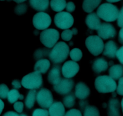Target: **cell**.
Listing matches in <instances>:
<instances>
[{
    "mask_svg": "<svg viewBox=\"0 0 123 116\" xmlns=\"http://www.w3.org/2000/svg\"><path fill=\"white\" fill-rule=\"evenodd\" d=\"M69 54V48L64 42H57L50 50L48 57L54 64H60L64 62Z\"/></svg>",
    "mask_w": 123,
    "mask_h": 116,
    "instance_id": "1",
    "label": "cell"
},
{
    "mask_svg": "<svg viewBox=\"0 0 123 116\" xmlns=\"http://www.w3.org/2000/svg\"><path fill=\"white\" fill-rule=\"evenodd\" d=\"M95 89L101 93H113L117 90V83L110 76L102 75L97 77L94 82Z\"/></svg>",
    "mask_w": 123,
    "mask_h": 116,
    "instance_id": "2",
    "label": "cell"
},
{
    "mask_svg": "<svg viewBox=\"0 0 123 116\" xmlns=\"http://www.w3.org/2000/svg\"><path fill=\"white\" fill-rule=\"evenodd\" d=\"M118 13V8L111 3H103L97 10V14L99 18L106 22H113L117 20Z\"/></svg>",
    "mask_w": 123,
    "mask_h": 116,
    "instance_id": "3",
    "label": "cell"
},
{
    "mask_svg": "<svg viewBox=\"0 0 123 116\" xmlns=\"http://www.w3.org/2000/svg\"><path fill=\"white\" fill-rule=\"evenodd\" d=\"M21 84L26 89H39L42 85L43 79L41 73L35 71L24 76L21 80Z\"/></svg>",
    "mask_w": 123,
    "mask_h": 116,
    "instance_id": "4",
    "label": "cell"
},
{
    "mask_svg": "<svg viewBox=\"0 0 123 116\" xmlns=\"http://www.w3.org/2000/svg\"><path fill=\"white\" fill-rule=\"evenodd\" d=\"M85 45L92 55L97 56L103 52L105 44L99 36L92 35L86 39Z\"/></svg>",
    "mask_w": 123,
    "mask_h": 116,
    "instance_id": "5",
    "label": "cell"
},
{
    "mask_svg": "<svg viewBox=\"0 0 123 116\" xmlns=\"http://www.w3.org/2000/svg\"><path fill=\"white\" fill-rule=\"evenodd\" d=\"M41 43L47 48H53L59 39V32L54 28L45 29L40 35Z\"/></svg>",
    "mask_w": 123,
    "mask_h": 116,
    "instance_id": "6",
    "label": "cell"
},
{
    "mask_svg": "<svg viewBox=\"0 0 123 116\" xmlns=\"http://www.w3.org/2000/svg\"><path fill=\"white\" fill-rule=\"evenodd\" d=\"M74 18L69 13L60 12L54 16V23L57 27L60 29H68L74 24Z\"/></svg>",
    "mask_w": 123,
    "mask_h": 116,
    "instance_id": "7",
    "label": "cell"
},
{
    "mask_svg": "<svg viewBox=\"0 0 123 116\" xmlns=\"http://www.w3.org/2000/svg\"><path fill=\"white\" fill-rule=\"evenodd\" d=\"M51 18L47 13L40 12L35 14L33 18V24L38 30L47 29L51 25Z\"/></svg>",
    "mask_w": 123,
    "mask_h": 116,
    "instance_id": "8",
    "label": "cell"
},
{
    "mask_svg": "<svg viewBox=\"0 0 123 116\" xmlns=\"http://www.w3.org/2000/svg\"><path fill=\"white\" fill-rule=\"evenodd\" d=\"M36 101L41 107L49 108L53 103V96L51 92L47 88L40 90L36 94Z\"/></svg>",
    "mask_w": 123,
    "mask_h": 116,
    "instance_id": "9",
    "label": "cell"
},
{
    "mask_svg": "<svg viewBox=\"0 0 123 116\" xmlns=\"http://www.w3.org/2000/svg\"><path fill=\"white\" fill-rule=\"evenodd\" d=\"M74 82L71 78H64L54 85V90L60 95H66L71 93L74 88Z\"/></svg>",
    "mask_w": 123,
    "mask_h": 116,
    "instance_id": "10",
    "label": "cell"
},
{
    "mask_svg": "<svg viewBox=\"0 0 123 116\" xmlns=\"http://www.w3.org/2000/svg\"><path fill=\"white\" fill-rule=\"evenodd\" d=\"M97 30L98 35L105 40L113 38L117 35L115 28L109 23H102Z\"/></svg>",
    "mask_w": 123,
    "mask_h": 116,
    "instance_id": "11",
    "label": "cell"
},
{
    "mask_svg": "<svg viewBox=\"0 0 123 116\" xmlns=\"http://www.w3.org/2000/svg\"><path fill=\"white\" fill-rule=\"evenodd\" d=\"M80 70V66L75 61H68L62 67V73L65 78H72L75 76Z\"/></svg>",
    "mask_w": 123,
    "mask_h": 116,
    "instance_id": "12",
    "label": "cell"
},
{
    "mask_svg": "<svg viewBox=\"0 0 123 116\" xmlns=\"http://www.w3.org/2000/svg\"><path fill=\"white\" fill-rule=\"evenodd\" d=\"M91 94L89 87L83 82H79L76 84L75 87L74 95L77 99L84 100L89 97Z\"/></svg>",
    "mask_w": 123,
    "mask_h": 116,
    "instance_id": "13",
    "label": "cell"
},
{
    "mask_svg": "<svg viewBox=\"0 0 123 116\" xmlns=\"http://www.w3.org/2000/svg\"><path fill=\"white\" fill-rule=\"evenodd\" d=\"M61 66L59 65L52 67L48 73L47 79L51 85H55L61 80Z\"/></svg>",
    "mask_w": 123,
    "mask_h": 116,
    "instance_id": "14",
    "label": "cell"
},
{
    "mask_svg": "<svg viewBox=\"0 0 123 116\" xmlns=\"http://www.w3.org/2000/svg\"><path fill=\"white\" fill-rule=\"evenodd\" d=\"M85 22L89 28L93 30H97L101 24L100 18L97 13L91 12L86 16Z\"/></svg>",
    "mask_w": 123,
    "mask_h": 116,
    "instance_id": "15",
    "label": "cell"
},
{
    "mask_svg": "<svg viewBox=\"0 0 123 116\" xmlns=\"http://www.w3.org/2000/svg\"><path fill=\"white\" fill-rule=\"evenodd\" d=\"M118 46L115 41H109L105 43L103 51V55L109 58H114L117 56Z\"/></svg>",
    "mask_w": 123,
    "mask_h": 116,
    "instance_id": "16",
    "label": "cell"
},
{
    "mask_svg": "<svg viewBox=\"0 0 123 116\" xmlns=\"http://www.w3.org/2000/svg\"><path fill=\"white\" fill-rule=\"evenodd\" d=\"M49 116H65V108L63 104L60 102L53 103L49 107Z\"/></svg>",
    "mask_w": 123,
    "mask_h": 116,
    "instance_id": "17",
    "label": "cell"
},
{
    "mask_svg": "<svg viewBox=\"0 0 123 116\" xmlns=\"http://www.w3.org/2000/svg\"><path fill=\"white\" fill-rule=\"evenodd\" d=\"M108 62L103 58H98L94 60L92 66V69L95 74H100L107 70Z\"/></svg>",
    "mask_w": 123,
    "mask_h": 116,
    "instance_id": "18",
    "label": "cell"
},
{
    "mask_svg": "<svg viewBox=\"0 0 123 116\" xmlns=\"http://www.w3.org/2000/svg\"><path fill=\"white\" fill-rule=\"evenodd\" d=\"M107 116H122L120 113V103L118 99L113 98L109 102Z\"/></svg>",
    "mask_w": 123,
    "mask_h": 116,
    "instance_id": "19",
    "label": "cell"
},
{
    "mask_svg": "<svg viewBox=\"0 0 123 116\" xmlns=\"http://www.w3.org/2000/svg\"><path fill=\"white\" fill-rule=\"evenodd\" d=\"M31 7L36 11L43 12L48 9L49 0H29Z\"/></svg>",
    "mask_w": 123,
    "mask_h": 116,
    "instance_id": "20",
    "label": "cell"
},
{
    "mask_svg": "<svg viewBox=\"0 0 123 116\" xmlns=\"http://www.w3.org/2000/svg\"><path fill=\"white\" fill-rule=\"evenodd\" d=\"M51 64L49 60L47 59H42L37 61L34 66L35 71L41 74H45L47 72L50 67Z\"/></svg>",
    "mask_w": 123,
    "mask_h": 116,
    "instance_id": "21",
    "label": "cell"
},
{
    "mask_svg": "<svg viewBox=\"0 0 123 116\" xmlns=\"http://www.w3.org/2000/svg\"><path fill=\"white\" fill-rule=\"evenodd\" d=\"M102 0H83L82 8L84 12L91 13L99 6Z\"/></svg>",
    "mask_w": 123,
    "mask_h": 116,
    "instance_id": "22",
    "label": "cell"
},
{
    "mask_svg": "<svg viewBox=\"0 0 123 116\" xmlns=\"http://www.w3.org/2000/svg\"><path fill=\"white\" fill-rule=\"evenodd\" d=\"M109 76L114 80H118L123 77V66L119 64H115L111 66L109 70Z\"/></svg>",
    "mask_w": 123,
    "mask_h": 116,
    "instance_id": "23",
    "label": "cell"
},
{
    "mask_svg": "<svg viewBox=\"0 0 123 116\" xmlns=\"http://www.w3.org/2000/svg\"><path fill=\"white\" fill-rule=\"evenodd\" d=\"M36 94L37 91L36 90H31L28 92L25 100V104L27 108L31 109L33 107L36 100Z\"/></svg>",
    "mask_w": 123,
    "mask_h": 116,
    "instance_id": "24",
    "label": "cell"
},
{
    "mask_svg": "<svg viewBox=\"0 0 123 116\" xmlns=\"http://www.w3.org/2000/svg\"><path fill=\"white\" fill-rule=\"evenodd\" d=\"M51 8L54 12H62L66 7V0H51L49 3Z\"/></svg>",
    "mask_w": 123,
    "mask_h": 116,
    "instance_id": "25",
    "label": "cell"
},
{
    "mask_svg": "<svg viewBox=\"0 0 123 116\" xmlns=\"http://www.w3.org/2000/svg\"><path fill=\"white\" fill-rule=\"evenodd\" d=\"M49 52H50V50L47 48H37L34 52L33 58L35 61H38V60L48 57L49 56Z\"/></svg>",
    "mask_w": 123,
    "mask_h": 116,
    "instance_id": "26",
    "label": "cell"
},
{
    "mask_svg": "<svg viewBox=\"0 0 123 116\" xmlns=\"http://www.w3.org/2000/svg\"><path fill=\"white\" fill-rule=\"evenodd\" d=\"M24 99V96L19 93V92L16 89H12L9 91L7 95L8 101L10 103H13L17 102L18 99L22 100Z\"/></svg>",
    "mask_w": 123,
    "mask_h": 116,
    "instance_id": "27",
    "label": "cell"
},
{
    "mask_svg": "<svg viewBox=\"0 0 123 116\" xmlns=\"http://www.w3.org/2000/svg\"><path fill=\"white\" fill-rule=\"evenodd\" d=\"M63 105L67 108H71L75 105V96L73 93H69L66 94L63 99Z\"/></svg>",
    "mask_w": 123,
    "mask_h": 116,
    "instance_id": "28",
    "label": "cell"
},
{
    "mask_svg": "<svg viewBox=\"0 0 123 116\" xmlns=\"http://www.w3.org/2000/svg\"><path fill=\"white\" fill-rule=\"evenodd\" d=\"M83 116H100V111L95 106L88 105L84 110Z\"/></svg>",
    "mask_w": 123,
    "mask_h": 116,
    "instance_id": "29",
    "label": "cell"
},
{
    "mask_svg": "<svg viewBox=\"0 0 123 116\" xmlns=\"http://www.w3.org/2000/svg\"><path fill=\"white\" fill-rule=\"evenodd\" d=\"M69 56L73 61H80L83 57L82 51L78 48H73L71 52H69Z\"/></svg>",
    "mask_w": 123,
    "mask_h": 116,
    "instance_id": "30",
    "label": "cell"
},
{
    "mask_svg": "<svg viewBox=\"0 0 123 116\" xmlns=\"http://www.w3.org/2000/svg\"><path fill=\"white\" fill-rule=\"evenodd\" d=\"M28 10V6L26 4H18L14 9V12L17 15H24Z\"/></svg>",
    "mask_w": 123,
    "mask_h": 116,
    "instance_id": "31",
    "label": "cell"
},
{
    "mask_svg": "<svg viewBox=\"0 0 123 116\" xmlns=\"http://www.w3.org/2000/svg\"><path fill=\"white\" fill-rule=\"evenodd\" d=\"M74 35L73 30H69V29H65L62 32L61 34L62 39L64 41H69L73 38V36Z\"/></svg>",
    "mask_w": 123,
    "mask_h": 116,
    "instance_id": "32",
    "label": "cell"
},
{
    "mask_svg": "<svg viewBox=\"0 0 123 116\" xmlns=\"http://www.w3.org/2000/svg\"><path fill=\"white\" fill-rule=\"evenodd\" d=\"M9 88L6 84H0V98L6 99L7 97L8 93L9 92Z\"/></svg>",
    "mask_w": 123,
    "mask_h": 116,
    "instance_id": "33",
    "label": "cell"
},
{
    "mask_svg": "<svg viewBox=\"0 0 123 116\" xmlns=\"http://www.w3.org/2000/svg\"><path fill=\"white\" fill-rule=\"evenodd\" d=\"M32 116H49V113L47 110L37 108L34 110Z\"/></svg>",
    "mask_w": 123,
    "mask_h": 116,
    "instance_id": "34",
    "label": "cell"
},
{
    "mask_svg": "<svg viewBox=\"0 0 123 116\" xmlns=\"http://www.w3.org/2000/svg\"><path fill=\"white\" fill-rule=\"evenodd\" d=\"M65 116H83L80 110L76 109H71L67 112Z\"/></svg>",
    "mask_w": 123,
    "mask_h": 116,
    "instance_id": "35",
    "label": "cell"
},
{
    "mask_svg": "<svg viewBox=\"0 0 123 116\" xmlns=\"http://www.w3.org/2000/svg\"><path fill=\"white\" fill-rule=\"evenodd\" d=\"M24 103L22 102H16L13 105L15 111L18 113H21L24 110Z\"/></svg>",
    "mask_w": 123,
    "mask_h": 116,
    "instance_id": "36",
    "label": "cell"
},
{
    "mask_svg": "<svg viewBox=\"0 0 123 116\" xmlns=\"http://www.w3.org/2000/svg\"><path fill=\"white\" fill-rule=\"evenodd\" d=\"M117 24H118V27H123V6L121 9L120 11L119 12V13H118V18H117Z\"/></svg>",
    "mask_w": 123,
    "mask_h": 116,
    "instance_id": "37",
    "label": "cell"
},
{
    "mask_svg": "<svg viewBox=\"0 0 123 116\" xmlns=\"http://www.w3.org/2000/svg\"><path fill=\"white\" fill-rule=\"evenodd\" d=\"M117 91L119 95L123 96V77L119 79L118 85L117 88Z\"/></svg>",
    "mask_w": 123,
    "mask_h": 116,
    "instance_id": "38",
    "label": "cell"
},
{
    "mask_svg": "<svg viewBox=\"0 0 123 116\" xmlns=\"http://www.w3.org/2000/svg\"><path fill=\"white\" fill-rule=\"evenodd\" d=\"M117 57L120 63L123 65V46L118 49L117 53Z\"/></svg>",
    "mask_w": 123,
    "mask_h": 116,
    "instance_id": "39",
    "label": "cell"
},
{
    "mask_svg": "<svg viewBox=\"0 0 123 116\" xmlns=\"http://www.w3.org/2000/svg\"><path fill=\"white\" fill-rule=\"evenodd\" d=\"M66 9L69 12H73L75 9V5L73 2L69 1L67 3L66 5Z\"/></svg>",
    "mask_w": 123,
    "mask_h": 116,
    "instance_id": "40",
    "label": "cell"
},
{
    "mask_svg": "<svg viewBox=\"0 0 123 116\" xmlns=\"http://www.w3.org/2000/svg\"><path fill=\"white\" fill-rule=\"evenodd\" d=\"M12 86L15 89H19V88H21V86H22V84L21 83V82L19 81L18 79H14L12 82Z\"/></svg>",
    "mask_w": 123,
    "mask_h": 116,
    "instance_id": "41",
    "label": "cell"
},
{
    "mask_svg": "<svg viewBox=\"0 0 123 116\" xmlns=\"http://www.w3.org/2000/svg\"><path fill=\"white\" fill-rule=\"evenodd\" d=\"M118 41L121 44H123V27H121V29L119 30V35H118Z\"/></svg>",
    "mask_w": 123,
    "mask_h": 116,
    "instance_id": "42",
    "label": "cell"
},
{
    "mask_svg": "<svg viewBox=\"0 0 123 116\" xmlns=\"http://www.w3.org/2000/svg\"><path fill=\"white\" fill-rule=\"evenodd\" d=\"M79 105L80 106V108L85 110V109L88 106V103H87V101H80Z\"/></svg>",
    "mask_w": 123,
    "mask_h": 116,
    "instance_id": "43",
    "label": "cell"
},
{
    "mask_svg": "<svg viewBox=\"0 0 123 116\" xmlns=\"http://www.w3.org/2000/svg\"><path fill=\"white\" fill-rule=\"evenodd\" d=\"M3 116H19L16 112H13V111H8V112L4 113V114L3 115Z\"/></svg>",
    "mask_w": 123,
    "mask_h": 116,
    "instance_id": "44",
    "label": "cell"
},
{
    "mask_svg": "<svg viewBox=\"0 0 123 116\" xmlns=\"http://www.w3.org/2000/svg\"><path fill=\"white\" fill-rule=\"evenodd\" d=\"M4 108V102H3V101L1 100V99H0V115H1V114L2 113V112H3Z\"/></svg>",
    "mask_w": 123,
    "mask_h": 116,
    "instance_id": "45",
    "label": "cell"
},
{
    "mask_svg": "<svg viewBox=\"0 0 123 116\" xmlns=\"http://www.w3.org/2000/svg\"><path fill=\"white\" fill-rule=\"evenodd\" d=\"M106 1L110 3H117V2L121 1V0H106Z\"/></svg>",
    "mask_w": 123,
    "mask_h": 116,
    "instance_id": "46",
    "label": "cell"
},
{
    "mask_svg": "<svg viewBox=\"0 0 123 116\" xmlns=\"http://www.w3.org/2000/svg\"><path fill=\"white\" fill-rule=\"evenodd\" d=\"M13 1L16 3H22L23 2L27 1V0H13Z\"/></svg>",
    "mask_w": 123,
    "mask_h": 116,
    "instance_id": "47",
    "label": "cell"
},
{
    "mask_svg": "<svg viewBox=\"0 0 123 116\" xmlns=\"http://www.w3.org/2000/svg\"><path fill=\"white\" fill-rule=\"evenodd\" d=\"M121 107L122 111H123V98L122 99L121 102Z\"/></svg>",
    "mask_w": 123,
    "mask_h": 116,
    "instance_id": "48",
    "label": "cell"
},
{
    "mask_svg": "<svg viewBox=\"0 0 123 116\" xmlns=\"http://www.w3.org/2000/svg\"><path fill=\"white\" fill-rule=\"evenodd\" d=\"M19 116H28L27 115H26L25 114H21Z\"/></svg>",
    "mask_w": 123,
    "mask_h": 116,
    "instance_id": "49",
    "label": "cell"
},
{
    "mask_svg": "<svg viewBox=\"0 0 123 116\" xmlns=\"http://www.w3.org/2000/svg\"><path fill=\"white\" fill-rule=\"evenodd\" d=\"M0 1H4V0H0Z\"/></svg>",
    "mask_w": 123,
    "mask_h": 116,
    "instance_id": "50",
    "label": "cell"
}]
</instances>
